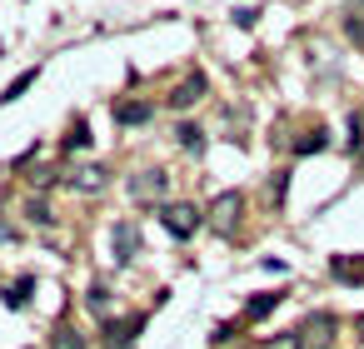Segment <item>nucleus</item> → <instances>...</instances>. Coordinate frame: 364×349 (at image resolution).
Listing matches in <instances>:
<instances>
[{
  "label": "nucleus",
  "mask_w": 364,
  "mask_h": 349,
  "mask_svg": "<svg viewBox=\"0 0 364 349\" xmlns=\"http://www.w3.org/2000/svg\"><path fill=\"white\" fill-rule=\"evenodd\" d=\"M165 190H170V180H165L160 170H155V175L145 170V175H135V180H130V195H135V200H160Z\"/></svg>",
  "instance_id": "obj_2"
},
{
  "label": "nucleus",
  "mask_w": 364,
  "mask_h": 349,
  "mask_svg": "<svg viewBox=\"0 0 364 349\" xmlns=\"http://www.w3.org/2000/svg\"><path fill=\"white\" fill-rule=\"evenodd\" d=\"M240 210H245V200H240V195H220V200L210 205V220H215L220 230H230V225L240 220Z\"/></svg>",
  "instance_id": "obj_3"
},
{
  "label": "nucleus",
  "mask_w": 364,
  "mask_h": 349,
  "mask_svg": "<svg viewBox=\"0 0 364 349\" xmlns=\"http://www.w3.org/2000/svg\"><path fill=\"white\" fill-rule=\"evenodd\" d=\"M135 245H140L135 225H130V220H120V225H115V259H135Z\"/></svg>",
  "instance_id": "obj_5"
},
{
  "label": "nucleus",
  "mask_w": 364,
  "mask_h": 349,
  "mask_svg": "<svg viewBox=\"0 0 364 349\" xmlns=\"http://www.w3.org/2000/svg\"><path fill=\"white\" fill-rule=\"evenodd\" d=\"M200 95H205V75H190V80H185L175 95H170V105H180V110H185V105H195Z\"/></svg>",
  "instance_id": "obj_6"
},
{
  "label": "nucleus",
  "mask_w": 364,
  "mask_h": 349,
  "mask_svg": "<svg viewBox=\"0 0 364 349\" xmlns=\"http://www.w3.org/2000/svg\"><path fill=\"white\" fill-rule=\"evenodd\" d=\"M334 274H339V279H364V264H349V259H334Z\"/></svg>",
  "instance_id": "obj_15"
},
{
  "label": "nucleus",
  "mask_w": 364,
  "mask_h": 349,
  "mask_svg": "<svg viewBox=\"0 0 364 349\" xmlns=\"http://www.w3.org/2000/svg\"><path fill=\"white\" fill-rule=\"evenodd\" d=\"M50 349H85V344H80V334H70V329H60V334L50 339Z\"/></svg>",
  "instance_id": "obj_16"
},
{
  "label": "nucleus",
  "mask_w": 364,
  "mask_h": 349,
  "mask_svg": "<svg viewBox=\"0 0 364 349\" xmlns=\"http://www.w3.org/2000/svg\"><path fill=\"white\" fill-rule=\"evenodd\" d=\"M140 324H145L140 314H130L125 324H115V319H110V324H105V344H110V349H125V344H130V334H135Z\"/></svg>",
  "instance_id": "obj_4"
},
{
  "label": "nucleus",
  "mask_w": 364,
  "mask_h": 349,
  "mask_svg": "<svg viewBox=\"0 0 364 349\" xmlns=\"http://www.w3.org/2000/svg\"><path fill=\"white\" fill-rule=\"evenodd\" d=\"M274 349H299V334H284V339H279Z\"/></svg>",
  "instance_id": "obj_18"
},
{
  "label": "nucleus",
  "mask_w": 364,
  "mask_h": 349,
  "mask_svg": "<svg viewBox=\"0 0 364 349\" xmlns=\"http://www.w3.org/2000/svg\"><path fill=\"white\" fill-rule=\"evenodd\" d=\"M75 185H80V190H100V185H105V170H80Z\"/></svg>",
  "instance_id": "obj_13"
},
{
  "label": "nucleus",
  "mask_w": 364,
  "mask_h": 349,
  "mask_svg": "<svg viewBox=\"0 0 364 349\" xmlns=\"http://www.w3.org/2000/svg\"><path fill=\"white\" fill-rule=\"evenodd\" d=\"M31 85H36V70H26V75H21V80H16V85L6 90V95H0V100H21V95H26Z\"/></svg>",
  "instance_id": "obj_11"
},
{
  "label": "nucleus",
  "mask_w": 364,
  "mask_h": 349,
  "mask_svg": "<svg viewBox=\"0 0 364 349\" xmlns=\"http://www.w3.org/2000/svg\"><path fill=\"white\" fill-rule=\"evenodd\" d=\"M160 220H165V230H170L175 240H190V235L200 230V210H195V205H170Z\"/></svg>",
  "instance_id": "obj_1"
},
{
  "label": "nucleus",
  "mask_w": 364,
  "mask_h": 349,
  "mask_svg": "<svg viewBox=\"0 0 364 349\" xmlns=\"http://www.w3.org/2000/svg\"><path fill=\"white\" fill-rule=\"evenodd\" d=\"M344 31H349V36H354V41H364V21H349V26H344Z\"/></svg>",
  "instance_id": "obj_17"
},
{
  "label": "nucleus",
  "mask_w": 364,
  "mask_h": 349,
  "mask_svg": "<svg viewBox=\"0 0 364 349\" xmlns=\"http://www.w3.org/2000/svg\"><path fill=\"white\" fill-rule=\"evenodd\" d=\"M324 145H329V140H324V130H314V135H304L294 150H299V155H314V150H324Z\"/></svg>",
  "instance_id": "obj_12"
},
{
  "label": "nucleus",
  "mask_w": 364,
  "mask_h": 349,
  "mask_svg": "<svg viewBox=\"0 0 364 349\" xmlns=\"http://www.w3.org/2000/svg\"><path fill=\"white\" fill-rule=\"evenodd\" d=\"M175 135H180V145H185V150H195V155L205 150V135H200V125H180Z\"/></svg>",
  "instance_id": "obj_9"
},
{
  "label": "nucleus",
  "mask_w": 364,
  "mask_h": 349,
  "mask_svg": "<svg viewBox=\"0 0 364 349\" xmlns=\"http://www.w3.org/2000/svg\"><path fill=\"white\" fill-rule=\"evenodd\" d=\"M85 145H90V125H85V120H75V125H70V135H65V150H85Z\"/></svg>",
  "instance_id": "obj_8"
},
{
  "label": "nucleus",
  "mask_w": 364,
  "mask_h": 349,
  "mask_svg": "<svg viewBox=\"0 0 364 349\" xmlns=\"http://www.w3.org/2000/svg\"><path fill=\"white\" fill-rule=\"evenodd\" d=\"M274 304H279V294H255V299H250V309H245V314H250V319H264V314H269V309H274Z\"/></svg>",
  "instance_id": "obj_10"
},
{
  "label": "nucleus",
  "mask_w": 364,
  "mask_h": 349,
  "mask_svg": "<svg viewBox=\"0 0 364 349\" xmlns=\"http://www.w3.org/2000/svg\"><path fill=\"white\" fill-rule=\"evenodd\" d=\"M115 120H120V125H140V120H150V105H120Z\"/></svg>",
  "instance_id": "obj_7"
},
{
  "label": "nucleus",
  "mask_w": 364,
  "mask_h": 349,
  "mask_svg": "<svg viewBox=\"0 0 364 349\" xmlns=\"http://www.w3.org/2000/svg\"><path fill=\"white\" fill-rule=\"evenodd\" d=\"M26 299H31V279H21V284H11V294H6V304H11V309H21Z\"/></svg>",
  "instance_id": "obj_14"
}]
</instances>
